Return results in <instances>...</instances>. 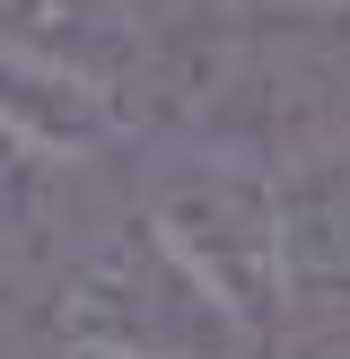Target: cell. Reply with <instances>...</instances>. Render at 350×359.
<instances>
[{
    "label": "cell",
    "instance_id": "cell-1",
    "mask_svg": "<svg viewBox=\"0 0 350 359\" xmlns=\"http://www.w3.org/2000/svg\"><path fill=\"white\" fill-rule=\"evenodd\" d=\"M140 219L175 245L192 280L245 325V342H272L289 316V245H280V167L227 140H175L140 175Z\"/></svg>",
    "mask_w": 350,
    "mask_h": 359
},
{
    "label": "cell",
    "instance_id": "cell-2",
    "mask_svg": "<svg viewBox=\"0 0 350 359\" xmlns=\"http://www.w3.org/2000/svg\"><path fill=\"white\" fill-rule=\"evenodd\" d=\"M52 333L62 351H114V359H254L245 325L175 263V245L140 210L70 245V263L52 272Z\"/></svg>",
    "mask_w": 350,
    "mask_h": 359
},
{
    "label": "cell",
    "instance_id": "cell-3",
    "mask_svg": "<svg viewBox=\"0 0 350 359\" xmlns=\"http://www.w3.org/2000/svg\"><path fill=\"white\" fill-rule=\"evenodd\" d=\"M0 62L97 88L132 114H149L158 97V44L132 0H0Z\"/></svg>",
    "mask_w": 350,
    "mask_h": 359
},
{
    "label": "cell",
    "instance_id": "cell-4",
    "mask_svg": "<svg viewBox=\"0 0 350 359\" xmlns=\"http://www.w3.org/2000/svg\"><path fill=\"white\" fill-rule=\"evenodd\" d=\"M62 158H44L9 114H0V255L35 263L62 245Z\"/></svg>",
    "mask_w": 350,
    "mask_h": 359
},
{
    "label": "cell",
    "instance_id": "cell-5",
    "mask_svg": "<svg viewBox=\"0 0 350 359\" xmlns=\"http://www.w3.org/2000/svg\"><path fill=\"white\" fill-rule=\"evenodd\" d=\"M62 359H114V351H62Z\"/></svg>",
    "mask_w": 350,
    "mask_h": 359
},
{
    "label": "cell",
    "instance_id": "cell-6",
    "mask_svg": "<svg viewBox=\"0 0 350 359\" xmlns=\"http://www.w3.org/2000/svg\"><path fill=\"white\" fill-rule=\"evenodd\" d=\"M324 359H342V351H324Z\"/></svg>",
    "mask_w": 350,
    "mask_h": 359
}]
</instances>
